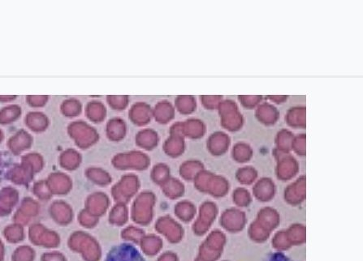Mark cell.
Here are the masks:
<instances>
[{
	"instance_id": "1",
	"label": "cell",
	"mask_w": 363,
	"mask_h": 261,
	"mask_svg": "<svg viewBox=\"0 0 363 261\" xmlns=\"http://www.w3.org/2000/svg\"><path fill=\"white\" fill-rule=\"evenodd\" d=\"M106 261H144L142 255L130 244L119 245L110 251Z\"/></svg>"
}]
</instances>
